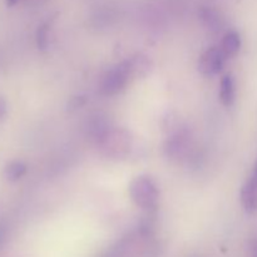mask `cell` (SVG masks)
<instances>
[{
  "label": "cell",
  "instance_id": "8992f818",
  "mask_svg": "<svg viewBox=\"0 0 257 257\" xmlns=\"http://www.w3.org/2000/svg\"><path fill=\"white\" fill-rule=\"evenodd\" d=\"M124 65L131 78H146L153 70V62L150 57L142 53L132 55L124 60Z\"/></svg>",
  "mask_w": 257,
  "mask_h": 257
},
{
  "label": "cell",
  "instance_id": "8fae6325",
  "mask_svg": "<svg viewBox=\"0 0 257 257\" xmlns=\"http://www.w3.org/2000/svg\"><path fill=\"white\" fill-rule=\"evenodd\" d=\"M220 48L226 58L235 57L241 49L240 34L237 32H235V30H231V32L226 33L222 38Z\"/></svg>",
  "mask_w": 257,
  "mask_h": 257
},
{
  "label": "cell",
  "instance_id": "ba28073f",
  "mask_svg": "<svg viewBox=\"0 0 257 257\" xmlns=\"http://www.w3.org/2000/svg\"><path fill=\"white\" fill-rule=\"evenodd\" d=\"M241 205L247 213H255L257 211V183L252 178H248L241 187Z\"/></svg>",
  "mask_w": 257,
  "mask_h": 257
},
{
  "label": "cell",
  "instance_id": "5b68a950",
  "mask_svg": "<svg viewBox=\"0 0 257 257\" xmlns=\"http://www.w3.org/2000/svg\"><path fill=\"white\" fill-rule=\"evenodd\" d=\"M190 136L187 131H177L165 143V155L172 160H178L186 155L188 150Z\"/></svg>",
  "mask_w": 257,
  "mask_h": 257
},
{
  "label": "cell",
  "instance_id": "9a60e30c",
  "mask_svg": "<svg viewBox=\"0 0 257 257\" xmlns=\"http://www.w3.org/2000/svg\"><path fill=\"white\" fill-rule=\"evenodd\" d=\"M7 238H8L7 226H5L3 222H0V250L4 247L5 242H7Z\"/></svg>",
  "mask_w": 257,
  "mask_h": 257
},
{
  "label": "cell",
  "instance_id": "9c48e42d",
  "mask_svg": "<svg viewBox=\"0 0 257 257\" xmlns=\"http://www.w3.org/2000/svg\"><path fill=\"white\" fill-rule=\"evenodd\" d=\"M28 172V166L23 161L15 160L12 162L7 163L3 170V177L7 182L14 183L22 180Z\"/></svg>",
  "mask_w": 257,
  "mask_h": 257
},
{
  "label": "cell",
  "instance_id": "7a4b0ae2",
  "mask_svg": "<svg viewBox=\"0 0 257 257\" xmlns=\"http://www.w3.org/2000/svg\"><path fill=\"white\" fill-rule=\"evenodd\" d=\"M131 198L137 207L145 211H152L157 207L160 190L151 176L140 175L133 178L128 187Z\"/></svg>",
  "mask_w": 257,
  "mask_h": 257
},
{
  "label": "cell",
  "instance_id": "2e32d148",
  "mask_svg": "<svg viewBox=\"0 0 257 257\" xmlns=\"http://www.w3.org/2000/svg\"><path fill=\"white\" fill-rule=\"evenodd\" d=\"M251 253H252V257H257V240L252 241L251 243Z\"/></svg>",
  "mask_w": 257,
  "mask_h": 257
},
{
  "label": "cell",
  "instance_id": "7c38bea8",
  "mask_svg": "<svg viewBox=\"0 0 257 257\" xmlns=\"http://www.w3.org/2000/svg\"><path fill=\"white\" fill-rule=\"evenodd\" d=\"M49 30L50 24L48 22L43 23L37 29V45L40 50H47L49 45Z\"/></svg>",
  "mask_w": 257,
  "mask_h": 257
},
{
  "label": "cell",
  "instance_id": "6da1fadb",
  "mask_svg": "<svg viewBox=\"0 0 257 257\" xmlns=\"http://www.w3.org/2000/svg\"><path fill=\"white\" fill-rule=\"evenodd\" d=\"M103 155L114 160L128 157L135 146V137L127 128H110L97 141Z\"/></svg>",
  "mask_w": 257,
  "mask_h": 257
},
{
  "label": "cell",
  "instance_id": "4fadbf2b",
  "mask_svg": "<svg viewBox=\"0 0 257 257\" xmlns=\"http://www.w3.org/2000/svg\"><path fill=\"white\" fill-rule=\"evenodd\" d=\"M85 104V98L83 95H77V97L70 98L69 103H68V109L74 110L78 109V108L83 107Z\"/></svg>",
  "mask_w": 257,
  "mask_h": 257
},
{
  "label": "cell",
  "instance_id": "e0dca14e",
  "mask_svg": "<svg viewBox=\"0 0 257 257\" xmlns=\"http://www.w3.org/2000/svg\"><path fill=\"white\" fill-rule=\"evenodd\" d=\"M251 178L253 180V182L257 183V161L255 163V167H253V172H252V175H251Z\"/></svg>",
  "mask_w": 257,
  "mask_h": 257
},
{
  "label": "cell",
  "instance_id": "277c9868",
  "mask_svg": "<svg viewBox=\"0 0 257 257\" xmlns=\"http://www.w3.org/2000/svg\"><path fill=\"white\" fill-rule=\"evenodd\" d=\"M225 60L226 57L221 48L211 47L201 54L200 60H198V70L201 74L206 77H212L222 70Z\"/></svg>",
  "mask_w": 257,
  "mask_h": 257
},
{
  "label": "cell",
  "instance_id": "52a82bcc",
  "mask_svg": "<svg viewBox=\"0 0 257 257\" xmlns=\"http://www.w3.org/2000/svg\"><path fill=\"white\" fill-rule=\"evenodd\" d=\"M198 17L202 24L213 33L220 32L225 25V19L217 9L211 7H202L198 10Z\"/></svg>",
  "mask_w": 257,
  "mask_h": 257
},
{
  "label": "cell",
  "instance_id": "3957f363",
  "mask_svg": "<svg viewBox=\"0 0 257 257\" xmlns=\"http://www.w3.org/2000/svg\"><path fill=\"white\" fill-rule=\"evenodd\" d=\"M131 77L128 74V70L125 68L124 63H120L117 67L112 68L107 74L103 77L100 82L99 89L100 93L105 97H112L118 94L125 88L127 83L130 82Z\"/></svg>",
  "mask_w": 257,
  "mask_h": 257
},
{
  "label": "cell",
  "instance_id": "5bb4252c",
  "mask_svg": "<svg viewBox=\"0 0 257 257\" xmlns=\"http://www.w3.org/2000/svg\"><path fill=\"white\" fill-rule=\"evenodd\" d=\"M8 112H9V105H8L7 99L3 95H0V122L7 118Z\"/></svg>",
  "mask_w": 257,
  "mask_h": 257
},
{
  "label": "cell",
  "instance_id": "30bf717a",
  "mask_svg": "<svg viewBox=\"0 0 257 257\" xmlns=\"http://www.w3.org/2000/svg\"><path fill=\"white\" fill-rule=\"evenodd\" d=\"M220 100L225 107H231L235 102V95H236V89H235V80L231 74H225L221 79L220 83Z\"/></svg>",
  "mask_w": 257,
  "mask_h": 257
},
{
  "label": "cell",
  "instance_id": "ac0fdd59",
  "mask_svg": "<svg viewBox=\"0 0 257 257\" xmlns=\"http://www.w3.org/2000/svg\"><path fill=\"white\" fill-rule=\"evenodd\" d=\"M5 3H7L8 7H14V5H17L18 3H19V0H5Z\"/></svg>",
  "mask_w": 257,
  "mask_h": 257
}]
</instances>
